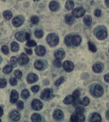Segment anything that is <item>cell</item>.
Listing matches in <instances>:
<instances>
[{
  "mask_svg": "<svg viewBox=\"0 0 109 122\" xmlns=\"http://www.w3.org/2000/svg\"><path fill=\"white\" fill-rule=\"evenodd\" d=\"M71 39H72V36L71 35H67L65 38V44H66L68 46H71L72 45Z\"/></svg>",
  "mask_w": 109,
  "mask_h": 122,
  "instance_id": "obj_33",
  "label": "cell"
},
{
  "mask_svg": "<svg viewBox=\"0 0 109 122\" xmlns=\"http://www.w3.org/2000/svg\"><path fill=\"white\" fill-rule=\"evenodd\" d=\"M15 37L19 41L24 42L30 39V34L26 32L20 31L15 34Z\"/></svg>",
  "mask_w": 109,
  "mask_h": 122,
  "instance_id": "obj_2",
  "label": "cell"
},
{
  "mask_svg": "<svg viewBox=\"0 0 109 122\" xmlns=\"http://www.w3.org/2000/svg\"><path fill=\"white\" fill-rule=\"evenodd\" d=\"M30 96V92L27 89H23L21 92V97L23 99H27Z\"/></svg>",
  "mask_w": 109,
  "mask_h": 122,
  "instance_id": "obj_30",
  "label": "cell"
},
{
  "mask_svg": "<svg viewBox=\"0 0 109 122\" xmlns=\"http://www.w3.org/2000/svg\"><path fill=\"white\" fill-rule=\"evenodd\" d=\"M92 70L96 73H101L103 70V66L102 64L99 62L95 63L92 66Z\"/></svg>",
  "mask_w": 109,
  "mask_h": 122,
  "instance_id": "obj_16",
  "label": "cell"
},
{
  "mask_svg": "<svg viewBox=\"0 0 109 122\" xmlns=\"http://www.w3.org/2000/svg\"><path fill=\"white\" fill-rule=\"evenodd\" d=\"M34 67L37 70L41 71L44 69V63L42 60H37L34 62Z\"/></svg>",
  "mask_w": 109,
  "mask_h": 122,
  "instance_id": "obj_19",
  "label": "cell"
},
{
  "mask_svg": "<svg viewBox=\"0 0 109 122\" xmlns=\"http://www.w3.org/2000/svg\"><path fill=\"white\" fill-rule=\"evenodd\" d=\"M53 117L56 120H62L64 117V113L60 109H57L53 113Z\"/></svg>",
  "mask_w": 109,
  "mask_h": 122,
  "instance_id": "obj_15",
  "label": "cell"
},
{
  "mask_svg": "<svg viewBox=\"0 0 109 122\" xmlns=\"http://www.w3.org/2000/svg\"><path fill=\"white\" fill-rule=\"evenodd\" d=\"M36 54L39 56H43L45 55L46 50L44 46H38L35 49Z\"/></svg>",
  "mask_w": 109,
  "mask_h": 122,
  "instance_id": "obj_11",
  "label": "cell"
},
{
  "mask_svg": "<svg viewBox=\"0 0 109 122\" xmlns=\"http://www.w3.org/2000/svg\"><path fill=\"white\" fill-rule=\"evenodd\" d=\"M73 16L80 18L83 16L85 14V10L83 7H77L72 11Z\"/></svg>",
  "mask_w": 109,
  "mask_h": 122,
  "instance_id": "obj_6",
  "label": "cell"
},
{
  "mask_svg": "<svg viewBox=\"0 0 109 122\" xmlns=\"http://www.w3.org/2000/svg\"><path fill=\"white\" fill-rule=\"evenodd\" d=\"M90 121L93 122H100L101 121V117L99 113L95 112L91 116Z\"/></svg>",
  "mask_w": 109,
  "mask_h": 122,
  "instance_id": "obj_20",
  "label": "cell"
},
{
  "mask_svg": "<svg viewBox=\"0 0 109 122\" xmlns=\"http://www.w3.org/2000/svg\"><path fill=\"white\" fill-rule=\"evenodd\" d=\"M31 119L32 122H39L42 120V118L41 116L38 113H34L32 115L31 117Z\"/></svg>",
  "mask_w": 109,
  "mask_h": 122,
  "instance_id": "obj_27",
  "label": "cell"
},
{
  "mask_svg": "<svg viewBox=\"0 0 109 122\" xmlns=\"http://www.w3.org/2000/svg\"><path fill=\"white\" fill-rule=\"evenodd\" d=\"M25 51H26V52L27 54L31 55L32 54V51L31 49H27V48H25Z\"/></svg>",
  "mask_w": 109,
  "mask_h": 122,
  "instance_id": "obj_51",
  "label": "cell"
},
{
  "mask_svg": "<svg viewBox=\"0 0 109 122\" xmlns=\"http://www.w3.org/2000/svg\"><path fill=\"white\" fill-rule=\"evenodd\" d=\"M65 55H66V54L63 50H58L54 53V56L56 58L60 60L63 59L65 58Z\"/></svg>",
  "mask_w": 109,
  "mask_h": 122,
  "instance_id": "obj_21",
  "label": "cell"
},
{
  "mask_svg": "<svg viewBox=\"0 0 109 122\" xmlns=\"http://www.w3.org/2000/svg\"><path fill=\"white\" fill-rule=\"evenodd\" d=\"M53 96V92L52 89L47 88L44 89L41 92L40 97L44 100L48 101L49 99H52Z\"/></svg>",
  "mask_w": 109,
  "mask_h": 122,
  "instance_id": "obj_3",
  "label": "cell"
},
{
  "mask_svg": "<svg viewBox=\"0 0 109 122\" xmlns=\"http://www.w3.org/2000/svg\"><path fill=\"white\" fill-rule=\"evenodd\" d=\"M105 3L108 7H109V0H105Z\"/></svg>",
  "mask_w": 109,
  "mask_h": 122,
  "instance_id": "obj_53",
  "label": "cell"
},
{
  "mask_svg": "<svg viewBox=\"0 0 109 122\" xmlns=\"http://www.w3.org/2000/svg\"><path fill=\"white\" fill-rule=\"evenodd\" d=\"M83 23L87 26H90L92 24V17L89 15H86L84 18H83Z\"/></svg>",
  "mask_w": 109,
  "mask_h": 122,
  "instance_id": "obj_25",
  "label": "cell"
},
{
  "mask_svg": "<svg viewBox=\"0 0 109 122\" xmlns=\"http://www.w3.org/2000/svg\"><path fill=\"white\" fill-rule=\"evenodd\" d=\"M18 99H19V94L16 91L13 89V90L11 92L10 94V102L11 103L14 104L16 102Z\"/></svg>",
  "mask_w": 109,
  "mask_h": 122,
  "instance_id": "obj_12",
  "label": "cell"
},
{
  "mask_svg": "<svg viewBox=\"0 0 109 122\" xmlns=\"http://www.w3.org/2000/svg\"><path fill=\"white\" fill-rule=\"evenodd\" d=\"M10 62L11 63V65L12 66V67H16L17 62V59L16 56H12L11 57Z\"/></svg>",
  "mask_w": 109,
  "mask_h": 122,
  "instance_id": "obj_36",
  "label": "cell"
},
{
  "mask_svg": "<svg viewBox=\"0 0 109 122\" xmlns=\"http://www.w3.org/2000/svg\"><path fill=\"white\" fill-rule=\"evenodd\" d=\"M49 9L52 11H55L59 7V3L56 1H52L49 4Z\"/></svg>",
  "mask_w": 109,
  "mask_h": 122,
  "instance_id": "obj_23",
  "label": "cell"
},
{
  "mask_svg": "<svg viewBox=\"0 0 109 122\" xmlns=\"http://www.w3.org/2000/svg\"><path fill=\"white\" fill-rule=\"evenodd\" d=\"M3 16L6 20H10L12 17V12L10 10H6L3 13Z\"/></svg>",
  "mask_w": 109,
  "mask_h": 122,
  "instance_id": "obj_26",
  "label": "cell"
},
{
  "mask_svg": "<svg viewBox=\"0 0 109 122\" xmlns=\"http://www.w3.org/2000/svg\"><path fill=\"white\" fill-rule=\"evenodd\" d=\"M11 50L13 52H16L19 50V45L17 42L13 41L11 44Z\"/></svg>",
  "mask_w": 109,
  "mask_h": 122,
  "instance_id": "obj_29",
  "label": "cell"
},
{
  "mask_svg": "<svg viewBox=\"0 0 109 122\" xmlns=\"http://www.w3.org/2000/svg\"><path fill=\"white\" fill-rule=\"evenodd\" d=\"M17 61L20 66H24L27 64L29 61V58L24 53H22L19 57Z\"/></svg>",
  "mask_w": 109,
  "mask_h": 122,
  "instance_id": "obj_7",
  "label": "cell"
},
{
  "mask_svg": "<svg viewBox=\"0 0 109 122\" xmlns=\"http://www.w3.org/2000/svg\"><path fill=\"white\" fill-rule=\"evenodd\" d=\"M14 75L15 76L16 78L17 79L19 80H21L22 77V73L19 70H16L14 72Z\"/></svg>",
  "mask_w": 109,
  "mask_h": 122,
  "instance_id": "obj_34",
  "label": "cell"
},
{
  "mask_svg": "<svg viewBox=\"0 0 109 122\" xmlns=\"http://www.w3.org/2000/svg\"><path fill=\"white\" fill-rule=\"evenodd\" d=\"M43 103L39 100L34 99L31 103V107L35 110H40L43 108Z\"/></svg>",
  "mask_w": 109,
  "mask_h": 122,
  "instance_id": "obj_9",
  "label": "cell"
},
{
  "mask_svg": "<svg viewBox=\"0 0 109 122\" xmlns=\"http://www.w3.org/2000/svg\"><path fill=\"white\" fill-rule=\"evenodd\" d=\"M20 114L17 111H12L10 114V118L13 121H18L20 119Z\"/></svg>",
  "mask_w": 109,
  "mask_h": 122,
  "instance_id": "obj_17",
  "label": "cell"
},
{
  "mask_svg": "<svg viewBox=\"0 0 109 122\" xmlns=\"http://www.w3.org/2000/svg\"><path fill=\"white\" fill-rule=\"evenodd\" d=\"M3 114V109H2V108H1L0 107V117H1ZM0 122H1V120L0 119Z\"/></svg>",
  "mask_w": 109,
  "mask_h": 122,
  "instance_id": "obj_52",
  "label": "cell"
},
{
  "mask_svg": "<svg viewBox=\"0 0 109 122\" xmlns=\"http://www.w3.org/2000/svg\"><path fill=\"white\" fill-rule=\"evenodd\" d=\"M80 95H81V92H80L78 90V89H76V90L73 92V93L72 95L74 99V100L79 99Z\"/></svg>",
  "mask_w": 109,
  "mask_h": 122,
  "instance_id": "obj_40",
  "label": "cell"
},
{
  "mask_svg": "<svg viewBox=\"0 0 109 122\" xmlns=\"http://www.w3.org/2000/svg\"><path fill=\"white\" fill-rule=\"evenodd\" d=\"M31 21L32 24H37L38 22H39V19H38V17L37 16H32L31 19H30Z\"/></svg>",
  "mask_w": 109,
  "mask_h": 122,
  "instance_id": "obj_42",
  "label": "cell"
},
{
  "mask_svg": "<svg viewBox=\"0 0 109 122\" xmlns=\"http://www.w3.org/2000/svg\"><path fill=\"white\" fill-rule=\"evenodd\" d=\"M75 111H76V112H79L83 113L85 112V109L83 108L82 107L79 106V107H77V108H76Z\"/></svg>",
  "mask_w": 109,
  "mask_h": 122,
  "instance_id": "obj_49",
  "label": "cell"
},
{
  "mask_svg": "<svg viewBox=\"0 0 109 122\" xmlns=\"http://www.w3.org/2000/svg\"><path fill=\"white\" fill-rule=\"evenodd\" d=\"M46 41L50 46H55L59 44V37L55 33H50L47 36Z\"/></svg>",
  "mask_w": 109,
  "mask_h": 122,
  "instance_id": "obj_1",
  "label": "cell"
},
{
  "mask_svg": "<svg viewBox=\"0 0 109 122\" xmlns=\"http://www.w3.org/2000/svg\"><path fill=\"white\" fill-rule=\"evenodd\" d=\"M9 82L12 86H16L17 84V80L16 78H11L9 80Z\"/></svg>",
  "mask_w": 109,
  "mask_h": 122,
  "instance_id": "obj_47",
  "label": "cell"
},
{
  "mask_svg": "<svg viewBox=\"0 0 109 122\" xmlns=\"http://www.w3.org/2000/svg\"><path fill=\"white\" fill-rule=\"evenodd\" d=\"M7 80L6 79H0V88H5L7 86Z\"/></svg>",
  "mask_w": 109,
  "mask_h": 122,
  "instance_id": "obj_39",
  "label": "cell"
},
{
  "mask_svg": "<svg viewBox=\"0 0 109 122\" xmlns=\"http://www.w3.org/2000/svg\"><path fill=\"white\" fill-rule=\"evenodd\" d=\"M90 102V101L89 98L87 97H85L83 98L82 100L81 101V104L84 106H87L89 104Z\"/></svg>",
  "mask_w": 109,
  "mask_h": 122,
  "instance_id": "obj_37",
  "label": "cell"
},
{
  "mask_svg": "<svg viewBox=\"0 0 109 122\" xmlns=\"http://www.w3.org/2000/svg\"><path fill=\"white\" fill-rule=\"evenodd\" d=\"M65 7H66V8L68 10H70L74 8V3L71 0H68L66 3V4H65Z\"/></svg>",
  "mask_w": 109,
  "mask_h": 122,
  "instance_id": "obj_31",
  "label": "cell"
},
{
  "mask_svg": "<svg viewBox=\"0 0 109 122\" xmlns=\"http://www.w3.org/2000/svg\"><path fill=\"white\" fill-rule=\"evenodd\" d=\"M53 65L57 67H60L61 66V63L60 60L56 59L54 60L53 62Z\"/></svg>",
  "mask_w": 109,
  "mask_h": 122,
  "instance_id": "obj_45",
  "label": "cell"
},
{
  "mask_svg": "<svg viewBox=\"0 0 109 122\" xmlns=\"http://www.w3.org/2000/svg\"><path fill=\"white\" fill-rule=\"evenodd\" d=\"M104 80L107 83H109V73L106 74L104 76Z\"/></svg>",
  "mask_w": 109,
  "mask_h": 122,
  "instance_id": "obj_50",
  "label": "cell"
},
{
  "mask_svg": "<svg viewBox=\"0 0 109 122\" xmlns=\"http://www.w3.org/2000/svg\"><path fill=\"white\" fill-rule=\"evenodd\" d=\"M32 92L34 93H36L39 90V87L38 85H34L31 88Z\"/></svg>",
  "mask_w": 109,
  "mask_h": 122,
  "instance_id": "obj_46",
  "label": "cell"
},
{
  "mask_svg": "<svg viewBox=\"0 0 109 122\" xmlns=\"http://www.w3.org/2000/svg\"><path fill=\"white\" fill-rule=\"evenodd\" d=\"M64 81V77H60L59 79H57L54 83V85H55L56 86H59L61 83H63V81Z\"/></svg>",
  "mask_w": 109,
  "mask_h": 122,
  "instance_id": "obj_41",
  "label": "cell"
},
{
  "mask_svg": "<svg viewBox=\"0 0 109 122\" xmlns=\"http://www.w3.org/2000/svg\"><path fill=\"white\" fill-rule=\"evenodd\" d=\"M104 93V89L102 86L97 84L94 87L93 89V94L96 97H100Z\"/></svg>",
  "mask_w": 109,
  "mask_h": 122,
  "instance_id": "obj_5",
  "label": "cell"
},
{
  "mask_svg": "<svg viewBox=\"0 0 109 122\" xmlns=\"http://www.w3.org/2000/svg\"><path fill=\"white\" fill-rule=\"evenodd\" d=\"M65 20L66 23L69 25H72L74 21V19L73 16L70 15V14H67V15L65 16Z\"/></svg>",
  "mask_w": 109,
  "mask_h": 122,
  "instance_id": "obj_24",
  "label": "cell"
},
{
  "mask_svg": "<svg viewBox=\"0 0 109 122\" xmlns=\"http://www.w3.org/2000/svg\"><path fill=\"white\" fill-rule=\"evenodd\" d=\"M34 35L38 38H42L44 35V32L42 30H36L34 32Z\"/></svg>",
  "mask_w": 109,
  "mask_h": 122,
  "instance_id": "obj_35",
  "label": "cell"
},
{
  "mask_svg": "<svg viewBox=\"0 0 109 122\" xmlns=\"http://www.w3.org/2000/svg\"><path fill=\"white\" fill-rule=\"evenodd\" d=\"M12 24L14 27L17 28L22 26V25L23 24V21L21 17L16 16L13 18V19L12 20Z\"/></svg>",
  "mask_w": 109,
  "mask_h": 122,
  "instance_id": "obj_18",
  "label": "cell"
},
{
  "mask_svg": "<svg viewBox=\"0 0 109 122\" xmlns=\"http://www.w3.org/2000/svg\"><path fill=\"white\" fill-rule=\"evenodd\" d=\"M16 106H17V108L19 110H23L24 108V102L22 101H18L16 104Z\"/></svg>",
  "mask_w": 109,
  "mask_h": 122,
  "instance_id": "obj_43",
  "label": "cell"
},
{
  "mask_svg": "<svg viewBox=\"0 0 109 122\" xmlns=\"http://www.w3.org/2000/svg\"><path fill=\"white\" fill-rule=\"evenodd\" d=\"M1 50H2V52L5 55L8 54L9 52V50L8 46H2V48H1Z\"/></svg>",
  "mask_w": 109,
  "mask_h": 122,
  "instance_id": "obj_44",
  "label": "cell"
},
{
  "mask_svg": "<svg viewBox=\"0 0 109 122\" xmlns=\"http://www.w3.org/2000/svg\"><path fill=\"white\" fill-rule=\"evenodd\" d=\"M64 69L67 72H71L74 70V66L72 62L69 60H66L64 62L63 65Z\"/></svg>",
  "mask_w": 109,
  "mask_h": 122,
  "instance_id": "obj_8",
  "label": "cell"
},
{
  "mask_svg": "<svg viewBox=\"0 0 109 122\" xmlns=\"http://www.w3.org/2000/svg\"><path fill=\"white\" fill-rule=\"evenodd\" d=\"M88 48L91 51L95 53L97 51V48L95 46V45H94L93 43H92L90 41H89L88 42Z\"/></svg>",
  "mask_w": 109,
  "mask_h": 122,
  "instance_id": "obj_32",
  "label": "cell"
},
{
  "mask_svg": "<svg viewBox=\"0 0 109 122\" xmlns=\"http://www.w3.org/2000/svg\"><path fill=\"white\" fill-rule=\"evenodd\" d=\"M94 15L96 17H100L101 14V11L100 9H97L95 11H94Z\"/></svg>",
  "mask_w": 109,
  "mask_h": 122,
  "instance_id": "obj_48",
  "label": "cell"
},
{
  "mask_svg": "<svg viewBox=\"0 0 109 122\" xmlns=\"http://www.w3.org/2000/svg\"><path fill=\"white\" fill-rule=\"evenodd\" d=\"M74 101V99L72 95H68L67 97H65V98L64 99V101H63V103L67 105H70L71 104L73 103Z\"/></svg>",
  "mask_w": 109,
  "mask_h": 122,
  "instance_id": "obj_22",
  "label": "cell"
},
{
  "mask_svg": "<svg viewBox=\"0 0 109 122\" xmlns=\"http://www.w3.org/2000/svg\"></svg>",
  "mask_w": 109,
  "mask_h": 122,
  "instance_id": "obj_56",
  "label": "cell"
},
{
  "mask_svg": "<svg viewBox=\"0 0 109 122\" xmlns=\"http://www.w3.org/2000/svg\"><path fill=\"white\" fill-rule=\"evenodd\" d=\"M33 1H34V2H35V1H39V0H33Z\"/></svg>",
  "mask_w": 109,
  "mask_h": 122,
  "instance_id": "obj_54",
  "label": "cell"
},
{
  "mask_svg": "<svg viewBox=\"0 0 109 122\" xmlns=\"http://www.w3.org/2000/svg\"><path fill=\"white\" fill-rule=\"evenodd\" d=\"M70 120L72 122H83L85 120V117L83 113L75 112L72 114Z\"/></svg>",
  "mask_w": 109,
  "mask_h": 122,
  "instance_id": "obj_4",
  "label": "cell"
},
{
  "mask_svg": "<svg viewBox=\"0 0 109 122\" xmlns=\"http://www.w3.org/2000/svg\"><path fill=\"white\" fill-rule=\"evenodd\" d=\"M108 115H109V112H108Z\"/></svg>",
  "mask_w": 109,
  "mask_h": 122,
  "instance_id": "obj_55",
  "label": "cell"
},
{
  "mask_svg": "<svg viewBox=\"0 0 109 122\" xmlns=\"http://www.w3.org/2000/svg\"><path fill=\"white\" fill-rule=\"evenodd\" d=\"M71 41L72 45L74 46H78L81 43L82 38L79 35H74L72 36Z\"/></svg>",
  "mask_w": 109,
  "mask_h": 122,
  "instance_id": "obj_13",
  "label": "cell"
},
{
  "mask_svg": "<svg viewBox=\"0 0 109 122\" xmlns=\"http://www.w3.org/2000/svg\"><path fill=\"white\" fill-rule=\"evenodd\" d=\"M96 37L99 40H104L105 38H106L108 36L107 32L104 29H100L98 30L95 34Z\"/></svg>",
  "mask_w": 109,
  "mask_h": 122,
  "instance_id": "obj_10",
  "label": "cell"
},
{
  "mask_svg": "<svg viewBox=\"0 0 109 122\" xmlns=\"http://www.w3.org/2000/svg\"><path fill=\"white\" fill-rule=\"evenodd\" d=\"M13 69V67L11 65H6L4 66V67L3 68V71L4 73H5L6 74H9L10 73H11V71H12Z\"/></svg>",
  "mask_w": 109,
  "mask_h": 122,
  "instance_id": "obj_28",
  "label": "cell"
},
{
  "mask_svg": "<svg viewBox=\"0 0 109 122\" xmlns=\"http://www.w3.org/2000/svg\"><path fill=\"white\" fill-rule=\"evenodd\" d=\"M36 45H37V43L34 40H30V39H29L26 43V46H29V47H33V46H35Z\"/></svg>",
  "mask_w": 109,
  "mask_h": 122,
  "instance_id": "obj_38",
  "label": "cell"
},
{
  "mask_svg": "<svg viewBox=\"0 0 109 122\" xmlns=\"http://www.w3.org/2000/svg\"><path fill=\"white\" fill-rule=\"evenodd\" d=\"M38 78L37 75L35 74L32 73L28 75L27 78V81L28 83L32 84L34 83L36 81H37L38 80Z\"/></svg>",
  "mask_w": 109,
  "mask_h": 122,
  "instance_id": "obj_14",
  "label": "cell"
}]
</instances>
